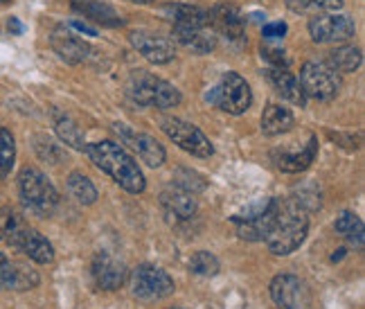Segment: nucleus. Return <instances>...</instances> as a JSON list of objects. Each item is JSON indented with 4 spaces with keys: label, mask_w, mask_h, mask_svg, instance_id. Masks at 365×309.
Returning a JSON list of instances; mask_svg holds the SVG:
<instances>
[{
    "label": "nucleus",
    "mask_w": 365,
    "mask_h": 309,
    "mask_svg": "<svg viewBox=\"0 0 365 309\" xmlns=\"http://www.w3.org/2000/svg\"><path fill=\"white\" fill-rule=\"evenodd\" d=\"M83 151L88 153L91 161L100 167L102 172H106L126 192H131V194L145 192L147 181H145L143 170L138 167L133 156H129L126 149L113 143V140H102V143L86 145Z\"/></svg>",
    "instance_id": "1"
},
{
    "label": "nucleus",
    "mask_w": 365,
    "mask_h": 309,
    "mask_svg": "<svg viewBox=\"0 0 365 309\" xmlns=\"http://www.w3.org/2000/svg\"><path fill=\"white\" fill-rule=\"evenodd\" d=\"M0 240L25 253L36 264H50L54 260V248L38 231L27 226L21 215L11 208H0Z\"/></svg>",
    "instance_id": "2"
},
{
    "label": "nucleus",
    "mask_w": 365,
    "mask_h": 309,
    "mask_svg": "<svg viewBox=\"0 0 365 309\" xmlns=\"http://www.w3.org/2000/svg\"><path fill=\"white\" fill-rule=\"evenodd\" d=\"M307 233H309L307 210H302L293 201H279L275 223L264 242L273 255H291L293 250L300 248Z\"/></svg>",
    "instance_id": "3"
},
{
    "label": "nucleus",
    "mask_w": 365,
    "mask_h": 309,
    "mask_svg": "<svg viewBox=\"0 0 365 309\" xmlns=\"http://www.w3.org/2000/svg\"><path fill=\"white\" fill-rule=\"evenodd\" d=\"M19 194L23 206L34 213L36 217H50L59 206V192L52 186V181L36 170V167H25L19 176Z\"/></svg>",
    "instance_id": "4"
},
{
    "label": "nucleus",
    "mask_w": 365,
    "mask_h": 309,
    "mask_svg": "<svg viewBox=\"0 0 365 309\" xmlns=\"http://www.w3.org/2000/svg\"><path fill=\"white\" fill-rule=\"evenodd\" d=\"M129 97L140 106H156V108H174L180 104V91L174 83L160 77H153L145 70L133 73L129 81Z\"/></svg>",
    "instance_id": "5"
},
{
    "label": "nucleus",
    "mask_w": 365,
    "mask_h": 309,
    "mask_svg": "<svg viewBox=\"0 0 365 309\" xmlns=\"http://www.w3.org/2000/svg\"><path fill=\"white\" fill-rule=\"evenodd\" d=\"M205 100L221 108L223 113H230V116H242L250 108L252 104V91L248 86V81L228 70V73H223L217 86L210 88V93L205 95Z\"/></svg>",
    "instance_id": "6"
},
{
    "label": "nucleus",
    "mask_w": 365,
    "mask_h": 309,
    "mask_svg": "<svg viewBox=\"0 0 365 309\" xmlns=\"http://www.w3.org/2000/svg\"><path fill=\"white\" fill-rule=\"evenodd\" d=\"M300 86L307 97H314V100H320V102H329L341 91V77L327 64L307 61L300 70Z\"/></svg>",
    "instance_id": "7"
},
{
    "label": "nucleus",
    "mask_w": 365,
    "mask_h": 309,
    "mask_svg": "<svg viewBox=\"0 0 365 309\" xmlns=\"http://www.w3.org/2000/svg\"><path fill=\"white\" fill-rule=\"evenodd\" d=\"M176 289L172 275L153 264H140L131 275V291L140 300H163Z\"/></svg>",
    "instance_id": "8"
},
{
    "label": "nucleus",
    "mask_w": 365,
    "mask_h": 309,
    "mask_svg": "<svg viewBox=\"0 0 365 309\" xmlns=\"http://www.w3.org/2000/svg\"><path fill=\"white\" fill-rule=\"evenodd\" d=\"M163 131L182 151L192 153L196 158H210L215 153V145L210 143V138L196 124H190L180 118H167L163 120Z\"/></svg>",
    "instance_id": "9"
},
{
    "label": "nucleus",
    "mask_w": 365,
    "mask_h": 309,
    "mask_svg": "<svg viewBox=\"0 0 365 309\" xmlns=\"http://www.w3.org/2000/svg\"><path fill=\"white\" fill-rule=\"evenodd\" d=\"M356 32L354 21L345 14H320L309 21V34L316 44H343Z\"/></svg>",
    "instance_id": "10"
},
{
    "label": "nucleus",
    "mask_w": 365,
    "mask_h": 309,
    "mask_svg": "<svg viewBox=\"0 0 365 309\" xmlns=\"http://www.w3.org/2000/svg\"><path fill=\"white\" fill-rule=\"evenodd\" d=\"M271 298L277 309H304L309 303V291L298 275L279 273L271 280Z\"/></svg>",
    "instance_id": "11"
},
{
    "label": "nucleus",
    "mask_w": 365,
    "mask_h": 309,
    "mask_svg": "<svg viewBox=\"0 0 365 309\" xmlns=\"http://www.w3.org/2000/svg\"><path fill=\"white\" fill-rule=\"evenodd\" d=\"M113 129L115 133L120 136V140L124 145H129L143 163H147L149 167H160L167 158V153H165V147L158 143L156 138H151L149 133H138L133 129H129L126 124H120L115 122L113 124Z\"/></svg>",
    "instance_id": "12"
},
{
    "label": "nucleus",
    "mask_w": 365,
    "mask_h": 309,
    "mask_svg": "<svg viewBox=\"0 0 365 309\" xmlns=\"http://www.w3.org/2000/svg\"><path fill=\"white\" fill-rule=\"evenodd\" d=\"M131 39V46L143 54V57L151 64H170L176 57V46L172 39L160 36V34H153L147 30H135L129 34Z\"/></svg>",
    "instance_id": "13"
},
{
    "label": "nucleus",
    "mask_w": 365,
    "mask_h": 309,
    "mask_svg": "<svg viewBox=\"0 0 365 309\" xmlns=\"http://www.w3.org/2000/svg\"><path fill=\"white\" fill-rule=\"evenodd\" d=\"M207 16H210V25H212V30L217 34L226 36L228 41H232V44H244L246 19L242 16V11L235 5H228V3L215 5L207 11Z\"/></svg>",
    "instance_id": "14"
},
{
    "label": "nucleus",
    "mask_w": 365,
    "mask_h": 309,
    "mask_svg": "<svg viewBox=\"0 0 365 309\" xmlns=\"http://www.w3.org/2000/svg\"><path fill=\"white\" fill-rule=\"evenodd\" d=\"M50 46L52 50L59 54V59H63L66 64L70 66H77V64H83L88 59V44H83V41L70 30L68 25H57L50 34Z\"/></svg>",
    "instance_id": "15"
},
{
    "label": "nucleus",
    "mask_w": 365,
    "mask_h": 309,
    "mask_svg": "<svg viewBox=\"0 0 365 309\" xmlns=\"http://www.w3.org/2000/svg\"><path fill=\"white\" fill-rule=\"evenodd\" d=\"M91 273L95 285L104 291H115L124 285L126 280V266L118 258H113L110 253H97L93 258Z\"/></svg>",
    "instance_id": "16"
},
{
    "label": "nucleus",
    "mask_w": 365,
    "mask_h": 309,
    "mask_svg": "<svg viewBox=\"0 0 365 309\" xmlns=\"http://www.w3.org/2000/svg\"><path fill=\"white\" fill-rule=\"evenodd\" d=\"M172 36L196 54H207L217 48V32L212 25H172Z\"/></svg>",
    "instance_id": "17"
},
{
    "label": "nucleus",
    "mask_w": 365,
    "mask_h": 309,
    "mask_svg": "<svg viewBox=\"0 0 365 309\" xmlns=\"http://www.w3.org/2000/svg\"><path fill=\"white\" fill-rule=\"evenodd\" d=\"M38 285V273L30 266L11 262L5 253H0V289L5 291H27Z\"/></svg>",
    "instance_id": "18"
},
{
    "label": "nucleus",
    "mask_w": 365,
    "mask_h": 309,
    "mask_svg": "<svg viewBox=\"0 0 365 309\" xmlns=\"http://www.w3.org/2000/svg\"><path fill=\"white\" fill-rule=\"evenodd\" d=\"M316 153H318V138L316 136H309V143L302 149H298V151L275 149L271 153V158H273L277 170H282L287 174H298V172H304L307 167L316 161Z\"/></svg>",
    "instance_id": "19"
},
{
    "label": "nucleus",
    "mask_w": 365,
    "mask_h": 309,
    "mask_svg": "<svg viewBox=\"0 0 365 309\" xmlns=\"http://www.w3.org/2000/svg\"><path fill=\"white\" fill-rule=\"evenodd\" d=\"M160 206L167 213V217H172L176 221H190L196 215V210H199V203H196L194 194L180 190L176 186L163 190Z\"/></svg>",
    "instance_id": "20"
},
{
    "label": "nucleus",
    "mask_w": 365,
    "mask_h": 309,
    "mask_svg": "<svg viewBox=\"0 0 365 309\" xmlns=\"http://www.w3.org/2000/svg\"><path fill=\"white\" fill-rule=\"evenodd\" d=\"M277 210H279V199H273L271 206L266 208L262 215L252 217L248 221H237V235L246 242H264L275 223Z\"/></svg>",
    "instance_id": "21"
},
{
    "label": "nucleus",
    "mask_w": 365,
    "mask_h": 309,
    "mask_svg": "<svg viewBox=\"0 0 365 309\" xmlns=\"http://www.w3.org/2000/svg\"><path fill=\"white\" fill-rule=\"evenodd\" d=\"M73 9L77 14H81L86 21H93L95 25H102V27H122L124 19L120 14L102 3V0H73Z\"/></svg>",
    "instance_id": "22"
},
{
    "label": "nucleus",
    "mask_w": 365,
    "mask_h": 309,
    "mask_svg": "<svg viewBox=\"0 0 365 309\" xmlns=\"http://www.w3.org/2000/svg\"><path fill=\"white\" fill-rule=\"evenodd\" d=\"M266 77H269V81L273 83V88L284 97V100H289L291 104L296 106H304L307 104V95L300 86V79L289 73V68H269L266 70Z\"/></svg>",
    "instance_id": "23"
},
{
    "label": "nucleus",
    "mask_w": 365,
    "mask_h": 309,
    "mask_svg": "<svg viewBox=\"0 0 365 309\" xmlns=\"http://www.w3.org/2000/svg\"><path fill=\"white\" fill-rule=\"evenodd\" d=\"M296 118L282 104H269L262 113V131L266 136H282L293 129Z\"/></svg>",
    "instance_id": "24"
},
{
    "label": "nucleus",
    "mask_w": 365,
    "mask_h": 309,
    "mask_svg": "<svg viewBox=\"0 0 365 309\" xmlns=\"http://www.w3.org/2000/svg\"><path fill=\"white\" fill-rule=\"evenodd\" d=\"M163 11L172 19V25H210L207 11L194 5L172 3V5H165Z\"/></svg>",
    "instance_id": "25"
},
{
    "label": "nucleus",
    "mask_w": 365,
    "mask_h": 309,
    "mask_svg": "<svg viewBox=\"0 0 365 309\" xmlns=\"http://www.w3.org/2000/svg\"><path fill=\"white\" fill-rule=\"evenodd\" d=\"M334 228L339 235H343L345 240L352 244L356 250H363V242H365V228L361 217H356L354 213H343L339 219H336Z\"/></svg>",
    "instance_id": "26"
},
{
    "label": "nucleus",
    "mask_w": 365,
    "mask_h": 309,
    "mask_svg": "<svg viewBox=\"0 0 365 309\" xmlns=\"http://www.w3.org/2000/svg\"><path fill=\"white\" fill-rule=\"evenodd\" d=\"M54 131H57L59 140L68 147H73L77 151L86 149V140H83V133L73 118H68L63 113H54Z\"/></svg>",
    "instance_id": "27"
},
{
    "label": "nucleus",
    "mask_w": 365,
    "mask_h": 309,
    "mask_svg": "<svg viewBox=\"0 0 365 309\" xmlns=\"http://www.w3.org/2000/svg\"><path fill=\"white\" fill-rule=\"evenodd\" d=\"M329 68H334L336 73H354V70L363 64V52L354 46H341L329 52L327 59Z\"/></svg>",
    "instance_id": "28"
},
{
    "label": "nucleus",
    "mask_w": 365,
    "mask_h": 309,
    "mask_svg": "<svg viewBox=\"0 0 365 309\" xmlns=\"http://www.w3.org/2000/svg\"><path fill=\"white\" fill-rule=\"evenodd\" d=\"M68 190L81 206H93L97 201V188L93 186V181L88 176H83L81 172H73L68 176Z\"/></svg>",
    "instance_id": "29"
},
{
    "label": "nucleus",
    "mask_w": 365,
    "mask_h": 309,
    "mask_svg": "<svg viewBox=\"0 0 365 309\" xmlns=\"http://www.w3.org/2000/svg\"><path fill=\"white\" fill-rule=\"evenodd\" d=\"M190 271L194 275H203V278H212L219 273V260L217 255H212L210 250H199V253H194V255L190 258Z\"/></svg>",
    "instance_id": "30"
},
{
    "label": "nucleus",
    "mask_w": 365,
    "mask_h": 309,
    "mask_svg": "<svg viewBox=\"0 0 365 309\" xmlns=\"http://www.w3.org/2000/svg\"><path fill=\"white\" fill-rule=\"evenodd\" d=\"M14 161H16V143L5 126H0V178L11 172Z\"/></svg>",
    "instance_id": "31"
},
{
    "label": "nucleus",
    "mask_w": 365,
    "mask_h": 309,
    "mask_svg": "<svg viewBox=\"0 0 365 309\" xmlns=\"http://www.w3.org/2000/svg\"><path fill=\"white\" fill-rule=\"evenodd\" d=\"M174 186L190 192V194H196V192H203L207 188V181L199 172L190 170V167H178V170L174 172Z\"/></svg>",
    "instance_id": "32"
},
{
    "label": "nucleus",
    "mask_w": 365,
    "mask_h": 309,
    "mask_svg": "<svg viewBox=\"0 0 365 309\" xmlns=\"http://www.w3.org/2000/svg\"><path fill=\"white\" fill-rule=\"evenodd\" d=\"M291 201L307 210V213H314V210L320 208V190L314 183H307L302 188H296V194H293Z\"/></svg>",
    "instance_id": "33"
},
{
    "label": "nucleus",
    "mask_w": 365,
    "mask_h": 309,
    "mask_svg": "<svg viewBox=\"0 0 365 309\" xmlns=\"http://www.w3.org/2000/svg\"><path fill=\"white\" fill-rule=\"evenodd\" d=\"M34 149H36L41 161H48L52 165H57L61 161V149H59V145H54L52 140H48L46 136H36L34 138Z\"/></svg>",
    "instance_id": "34"
},
{
    "label": "nucleus",
    "mask_w": 365,
    "mask_h": 309,
    "mask_svg": "<svg viewBox=\"0 0 365 309\" xmlns=\"http://www.w3.org/2000/svg\"><path fill=\"white\" fill-rule=\"evenodd\" d=\"M262 59L271 64V68H289V57L284 50L271 48V46H262Z\"/></svg>",
    "instance_id": "35"
},
{
    "label": "nucleus",
    "mask_w": 365,
    "mask_h": 309,
    "mask_svg": "<svg viewBox=\"0 0 365 309\" xmlns=\"http://www.w3.org/2000/svg\"><path fill=\"white\" fill-rule=\"evenodd\" d=\"M271 201H273V199H257L255 203H250L248 208H244L242 213H237V215L232 217V221H235V223H237V221H248V219H252V217L262 215L264 210L271 206Z\"/></svg>",
    "instance_id": "36"
},
{
    "label": "nucleus",
    "mask_w": 365,
    "mask_h": 309,
    "mask_svg": "<svg viewBox=\"0 0 365 309\" xmlns=\"http://www.w3.org/2000/svg\"><path fill=\"white\" fill-rule=\"evenodd\" d=\"M287 30H289L287 23L284 21H277V23H266L262 27V34H264V39L275 41V39H282L287 34Z\"/></svg>",
    "instance_id": "37"
},
{
    "label": "nucleus",
    "mask_w": 365,
    "mask_h": 309,
    "mask_svg": "<svg viewBox=\"0 0 365 309\" xmlns=\"http://www.w3.org/2000/svg\"><path fill=\"white\" fill-rule=\"evenodd\" d=\"M345 0H312V7L320 9V11H329V14H336L341 7H343Z\"/></svg>",
    "instance_id": "38"
},
{
    "label": "nucleus",
    "mask_w": 365,
    "mask_h": 309,
    "mask_svg": "<svg viewBox=\"0 0 365 309\" xmlns=\"http://www.w3.org/2000/svg\"><path fill=\"white\" fill-rule=\"evenodd\" d=\"M331 140L336 143H343L341 147H347V149H359L361 147V138L359 136H343V133H329Z\"/></svg>",
    "instance_id": "39"
},
{
    "label": "nucleus",
    "mask_w": 365,
    "mask_h": 309,
    "mask_svg": "<svg viewBox=\"0 0 365 309\" xmlns=\"http://www.w3.org/2000/svg\"><path fill=\"white\" fill-rule=\"evenodd\" d=\"M68 27H73V30H77V32H81V34H86V36H97V30L95 27H91L88 23H81V21H70V25Z\"/></svg>",
    "instance_id": "40"
},
{
    "label": "nucleus",
    "mask_w": 365,
    "mask_h": 309,
    "mask_svg": "<svg viewBox=\"0 0 365 309\" xmlns=\"http://www.w3.org/2000/svg\"><path fill=\"white\" fill-rule=\"evenodd\" d=\"M287 7L291 11H296V14H302V11H307L309 7H312V0H287Z\"/></svg>",
    "instance_id": "41"
},
{
    "label": "nucleus",
    "mask_w": 365,
    "mask_h": 309,
    "mask_svg": "<svg viewBox=\"0 0 365 309\" xmlns=\"http://www.w3.org/2000/svg\"><path fill=\"white\" fill-rule=\"evenodd\" d=\"M7 30H9L11 34H23V23H21L19 19H14V16H11V19L7 21Z\"/></svg>",
    "instance_id": "42"
},
{
    "label": "nucleus",
    "mask_w": 365,
    "mask_h": 309,
    "mask_svg": "<svg viewBox=\"0 0 365 309\" xmlns=\"http://www.w3.org/2000/svg\"><path fill=\"white\" fill-rule=\"evenodd\" d=\"M129 3H138V5H149L153 0H129Z\"/></svg>",
    "instance_id": "43"
},
{
    "label": "nucleus",
    "mask_w": 365,
    "mask_h": 309,
    "mask_svg": "<svg viewBox=\"0 0 365 309\" xmlns=\"http://www.w3.org/2000/svg\"><path fill=\"white\" fill-rule=\"evenodd\" d=\"M0 3H11V0H0Z\"/></svg>",
    "instance_id": "44"
},
{
    "label": "nucleus",
    "mask_w": 365,
    "mask_h": 309,
    "mask_svg": "<svg viewBox=\"0 0 365 309\" xmlns=\"http://www.w3.org/2000/svg\"><path fill=\"white\" fill-rule=\"evenodd\" d=\"M172 309H185V307H172Z\"/></svg>",
    "instance_id": "45"
}]
</instances>
